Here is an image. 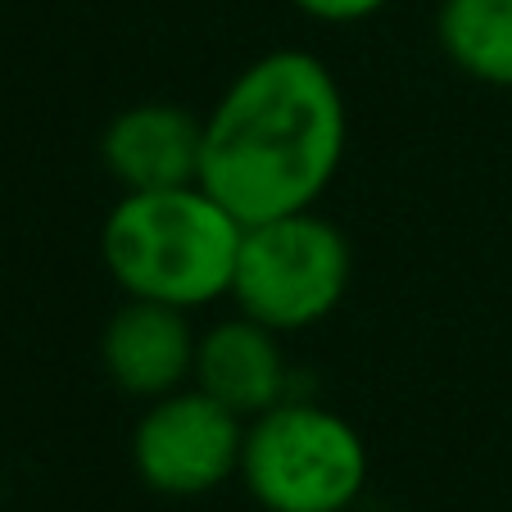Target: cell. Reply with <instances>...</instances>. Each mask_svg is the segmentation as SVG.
<instances>
[{
  "mask_svg": "<svg viewBox=\"0 0 512 512\" xmlns=\"http://www.w3.org/2000/svg\"><path fill=\"white\" fill-rule=\"evenodd\" d=\"M345 96L309 50H272L232 78L200 132V186L245 227L313 209L345 159Z\"/></svg>",
  "mask_w": 512,
  "mask_h": 512,
  "instance_id": "6da1fadb",
  "label": "cell"
},
{
  "mask_svg": "<svg viewBox=\"0 0 512 512\" xmlns=\"http://www.w3.org/2000/svg\"><path fill=\"white\" fill-rule=\"evenodd\" d=\"M241 236V218L191 182L168 191H123L105 218L100 254L127 300L191 313L218 295H232Z\"/></svg>",
  "mask_w": 512,
  "mask_h": 512,
  "instance_id": "7a4b0ae2",
  "label": "cell"
},
{
  "mask_svg": "<svg viewBox=\"0 0 512 512\" xmlns=\"http://www.w3.org/2000/svg\"><path fill=\"white\" fill-rule=\"evenodd\" d=\"M241 476L268 512H345L368 485V449L345 417L281 399L245 422Z\"/></svg>",
  "mask_w": 512,
  "mask_h": 512,
  "instance_id": "3957f363",
  "label": "cell"
},
{
  "mask_svg": "<svg viewBox=\"0 0 512 512\" xmlns=\"http://www.w3.org/2000/svg\"><path fill=\"white\" fill-rule=\"evenodd\" d=\"M349 290V241L313 209L245 227L232 300L245 318L281 331L322 322Z\"/></svg>",
  "mask_w": 512,
  "mask_h": 512,
  "instance_id": "277c9868",
  "label": "cell"
},
{
  "mask_svg": "<svg viewBox=\"0 0 512 512\" xmlns=\"http://www.w3.org/2000/svg\"><path fill=\"white\" fill-rule=\"evenodd\" d=\"M245 417L204 395L200 386H182L164 399H150L132 431V463L150 490L195 499L241 472Z\"/></svg>",
  "mask_w": 512,
  "mask_h": 512,
  "instance_id": "5b68a950",
  "label": "cell"
},
{
  "mask_svg": "<svg viewBox=\"0 0 512 512\" xmlns=\"http://www.w3.org/2000/svg\"><path fill=\"white\" fill-rule=\"evenodd\" d=\"M105 372L118 390L136 399H164L182 390L195 372V331L186 309L155 300H127L109 318L105 340Z\"/></svg>",
  "mask_w": 512,
  "mask_h": 512,
  "instance_id": "8992f818",
  "label": "cell"
},
{
  "mask_svg": "<svg viewBox=\"0 0 512 512\" xmlns=\"http://www.w3.org/2000/svg\"><path fill=\"white\" fill-rule=\"evenodd\" d=\"M200 132L204 118H191L182 105H132L109 123L105 168L123 191H168L200 182Z\"/></svg>",
  "mask_w": 512,
  "mask_h": 512,
  "instance_id": "52a82bcc",
  "label": "cell"
},
{
  "mask_svg": "<svg viewBox=\"0 0 512 512\" xmlns=\"http://www.w3.org/2000/svg\"><path fill=\"white\" fill-rule=\"evenodd\" d=\"M191 381L204 395L218 399V404H227L236 417L254 422L259 413L277 408L290 386L277 331L245 318V313L232 322H218L213 331H204V336L195 340Z\"/></svg>",
  "mask_w": 512,
  "mask_h": 512,
  "instance_id": "ba28073f",
  "label": "cell"
},
{
  "mask_svg": "<svg viewBox=\"0 0 512 512\" xmlns=\"http://www.w3.org/2000/svg\"><path fill=\"white\" fill-rule=\"evenodd\" d=\"M435 37L467 78L512 87V0H445Z\"/></svg>",
  "mask_w": 512,
  "mask_h": 512,
  "instance_id": "9c48e42d",
  "label": "cell"
},
{
  "mask_svg": "<svg viewBox=\"0 0 512 512\" xmlns=\"http://www.w3.org/2000/svg\"><path fill=\"white\" fill-rule=\"evenodd\" d=\"M295 5L318 23H358V19H372L377 10H386L390 0H295Z\"/></svg>",
  "mask_w": 512,
  "mask_h": 512,
  "instance_id": "30bf717a",
  "label": "cell"
}]
</instances>
